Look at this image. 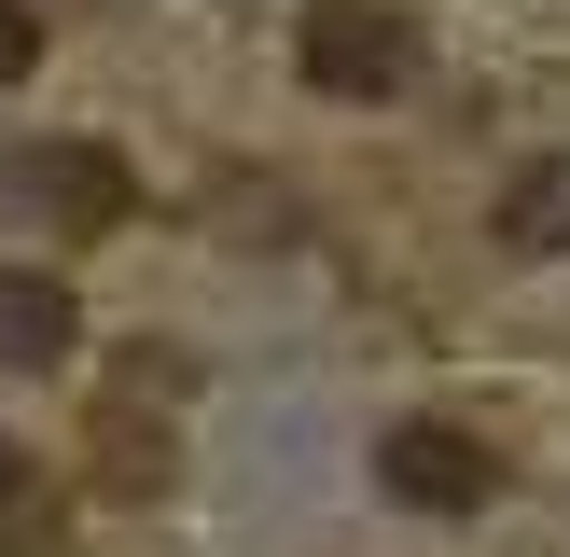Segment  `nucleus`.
<instances>
[{"instance_id":"f257e3e1","label":"nucleus","mask_w":570,"mask_h":557,"mask_svg":"<svg viewBox=\"0 0 570 557\" xmlns=\"http://www.w3.org/2000/svg\"><path fill=\"white\" fill-rule=\"evenodd\" d=\"M293 56H306V84H321V98H404L432 42H417V14H390V0H306Z\"/></svg>"},{"instance_id":"f03ea898","label":"nucleus","mask_w":570,"mask_h":557,"mask_svg":"<svg viewBox=\"0 0 570 557\" xmlns=\"http://www.w3.org/2000/svg\"><path fill=\"white\" fill-rule=\"evenodd\" d=\"M390 501H417V516H488L501 501V460L473 432H445V418H417V432H390Z\"/></svg>"},{"instance_id":"7ed1b4c3","label":"nucleus","mask_w":570,"mask_h":557,"mask_svg":"<svg viewBox=\"0 0 570 557\" xmlns=\"http://www.w3.org/2000/svg\"><path fill=\"white\" fill-rule=\"evenodd\" d=\"M14 195L56 223H126V167L98 154V139H42V154H14Z\"/></svg>"},{"instance_id":"20e7f679","label":"nucleus","mask_w":570,"mask_h":557,"mask_svg":"<svg viewBox=\"0 0 570 557\" xmlns=\"http://www.w3.org/2000/svg\"><path fill=\"white\" fill-rule=\"evenodd\" d=\"M0 362H14V377L70 362V278H42V265H0Z\"/></svg>"},{"instance_id":"39448f33","label":"nucleus","mask_w":570,"mask_h":557,"mask_svg":"<svg viewBox=\"0 0 570 557\" xmlns=\"http://www.w3.org/2000/svg\"><path fill=\"white\" fill-rule=\"evenodd\" d=\"M0 557H42V473L14 432H0Z\"/></svg>"},{"instance_id":"423d86ee","label":"nucleus","mask_w":570,"mask_h":557,"mask_svg":"<svg viewBox=\"0 0 570 557\" xmlns=\"http://www.w3.org/2000/svg\"><path fill=\"white\" fill-rule=\"evenodd\" d=\"M28 56H42V28H28V14H14V0H0V84H14V70H28Z\"/></svg>"}]
</instances>
